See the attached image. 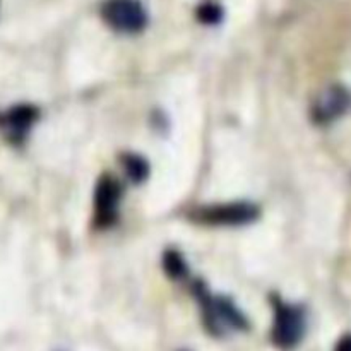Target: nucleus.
Instances as JSON below:
<instances>
[{
	"label": "nucleus",
	"mask_w": 351,
	"mask_h": 351,
	"mask_svg": "<svg viewBox=\"0 0 351 351\" xmlns=\"http://www.w3.org/2000/svg\"><path fill=\"white\" fill-rule=\"evenodd\" d=\"M335 351H351V336H345V338L336 345Z\"/></svg>",
	"instance_id": "obj_11"
},
{
	"label": "nucleus",
	"mask_w": 351,
	"mask_h": 351,
	"mask_svg": "<svg viewBox=\"0 0 351 351\" xmlns=\"http://www.w3.org/2000/svg\"><path fill=\"white\" fill-rule=\"evenodd\" d=\"M40 119V110L34 105H16L5 113H0V127L5 130L10 143L21 144L29 134L31 127Z\"/></svg>",
	"instance_id": "obj_6"
},
{
	"label": "nucleus",
	"mask_w": 351,
	"mask_h": 351,
	"mask_svg": "<svg viewBox=\"0 0 351 351\" xmlns=\"http://www.w3.org/2000/svg\"><path fill=\"white\" fill-rule=\"evenodd\" d=\"M163 267L165 273L173 280H182L187 276V264H185L184 257L177 252V250H168L163 256Z\"/></svg>",
	"instance_id": "obj_10"
},
{
	"label": "nucleus",
	"mask_w": 351,
	"mask_h": 351,
	"mask_svg": "<svg viewBox=\"0 0 351 351\" xmlns=\"http://www.w3.org/2000/svg\"><path fill=\"white\" fill-rule=\"evenodd\" d=\"M259 209L252 202H226V204L206 206L194 213V219L211 226H242L256 221Z\"/></svg>",
	"instance_id": "obj_3"
},
{
	"label": "nucleus",
	"mask_w": 351,
	"mask_h": 351,
	"mask_svg": "<svg viewBox=\"0 0 351 351\" xmlns=\"http://www.w3.org/2000/svg\"><path fill=\"white\" fill-rule=\"evenodd\" d=\"M197 21L208 26H216L223 21V7L215 0H204L199 3L197 10H195Z\"/></svg>",
	"instance_id": "obj_9"
},
{
	"label": "nucleus",
	"mask_w": 351,
	"mask_h": 351,
	"mask_svg": "<svg viewBox=\"0 0 351 351\" xmlns=\"http://www.w3.org/2000/svg\"><path fill=\"white\" fill-rule=\"evenodd\" d=\"M101 17L112 29L125 34L141 33L147 26L146 7L141 0H105Z\"/></svg>",
	"instance_id": "obj_2"
},
{
	"label": "nucleus",
	"mask_w": 351,
	"mask_h": 351,
	"mask_svg": "<svg viewBox=\"0 0 351 351\" xmlns=\"http://www.w3.org/2000/svg\"><path fill=\"white\" fill-rule=\"evenodd\" d=\"M199 302L202 305L206 328L216 336H221L226 329H245L247 319L228 298L211 297L204 285L197 283L194 288Z\"/></svg>",
	"instance_id": "obj_1"
},
{
	"label": "nucleus",
	"mask_w": 351,
	"mask_h": 351,
	"mask_svg": "<svg viewBox=\"0 0 351 351\" xmlns=\"http://www.w3.org/2000/svg\"><path fill=\"white\" fill-rule=\"evenodd\" d=\"M122 185L112 175H103L95 189V225L98 228H110L119 219Z\"/></svg>",
	"instance_id": "obj_5"
},
{
	"label": "nucleus",
	"mask_w": 351,
	"mask_h": 351,
	"mask_svg": "<svg viewBox=\"0 0 351 351\" xmlns=\"http://www.w3.org/2000/svg\"><path fill=\"white\" fill-rule=\"evenodd\" d=\"M122 160L127 171V177L130 180L136 182V184L146 180L147 175H149V165H147V161L144 158H141L139 154H125Z\"/></svg>",
	"instance_id": "obj_8"
},
{
	"label": "nucleus",
	"mask_w": 351,
	"mask_h": 351,
	"mask_svg": "<svg viewBox=\"0 0 351 351\" xmlns=\"http://www.w3.org/2000/svg\"><path fill=\"white\" fill-rule=\"evenodd\" d=\"M350 105V95L343 86L332 84L315 98L312 105V119L317 123H329L341 117Z\"/></svg>",
	"instance_id": "obj_7"
},
{
	"label": "nucleus",
	"mask_w": 351,
	"mask_h": 351,
	"mask_svg": "<svg viewBox=\"0 0 351 351\" xmlns=\"http://www.w3.org/2000/svg\"><path fill=\"white\" fill-rule=\"evenodd\" d=\"M305 331V317L302 308L295 305L274 302L273 341L281 350H291L302 341Z\"/></svg>",
	"instance_id": "obj_4"
}]
</instances>
